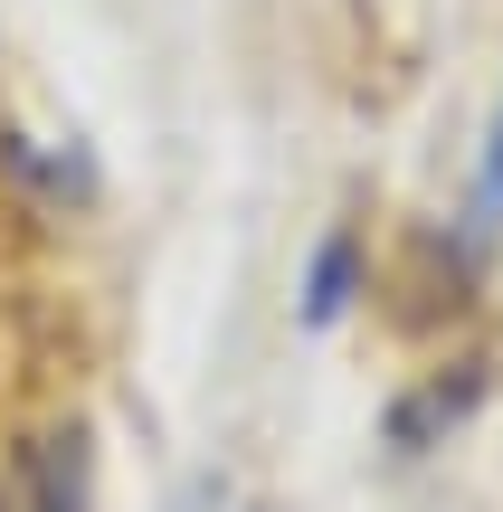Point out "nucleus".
<instances>
[{
    "label": "nucleus",
    "instance_id": "obj_1",
    "mask_svg": "<svg viewBox=\"0 0 503 512\" xmlns=\"http://www.w3.org/2000/svg\"><path fill=\"white\" fill-rule=\"evenodd\" d=\"M342 285H352V256L323 247V266H314V323H333V313H342Z\"/></svg>",
    "mask_w": 503,
    "mask_h": 512
}]
</instances>
